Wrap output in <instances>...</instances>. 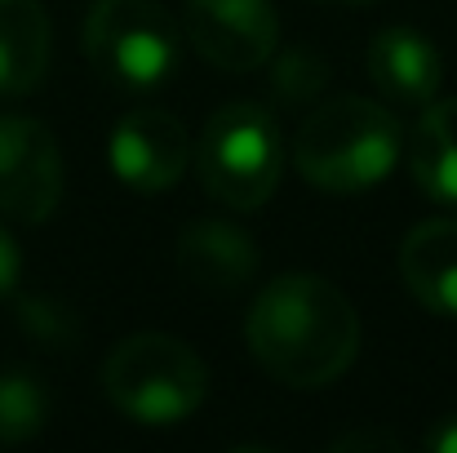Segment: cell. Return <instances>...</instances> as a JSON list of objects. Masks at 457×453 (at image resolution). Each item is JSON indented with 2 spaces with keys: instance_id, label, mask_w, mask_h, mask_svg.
I'll list each match as a JSON object with an SVG mask.
<instances>
[{
  "instance_id": "9a60e30c",
  "label": "cell",
  "mask_w": 457,
  "mask_h": 453,
  "mask_svg": "<svg viewBox=\"0 0 457 453\" xmlns=\"http://www.w3.org/2000/svg\"><path fill=\"white\" fill-rule=\"evenodd\" d=\"M267 80H271V94L280 98V107H306L328 89V58L320 49L294 45V49L276 54Z\"/></svg>"
},
{
  "instance_id": "9c48e42d",
  "label": "cell",
  "mask_w": 457,
  "mask_h": 453,
  "mask_svg": "<svg viewBox=\"0 0 457 453\" xmlns=\"http://www.w3.org/2000/svg\"><path fill=\"white\" fill-rule=\"evenodd\" d=\"M173 263L182 281H191L195 289L231 294L258 276V245L249 240V231L231 222H191L178 236Z\"/></svg>"
},
{
  "instance_id": "2e32d148",
  "label": "cell",
  "mask_w": 457,
  "mask_h": 453,
  "mask_svg": "<svg viewBox=\"0 0 457 453\" xmlns=\"http://www.w3.org/2000/svg\"><path fill=\"white\" fill-rule=\"evenodd\" d=\"M18 320H22V329H27L40 347H49V351H67V347L76 342V315H71L62 302L27 298L18 306Z\"/></svg>"
},
{
  "instance_id": "ffe728a7",
  "label": "cell",
  "mask_w": 457,
  "mask_h": 453,
  "mask_svg": "<svg viewBox=\"0 0 457 453\" xmlns=\"http://www.w3.org/2000/svg\"><path fill=\"white\" fill-rule=\"evenodd\" d=\"M320 4H333V9H360V4H373V0H320Z\"/></svg>"
},
{
  "instance_id": "7c38bea8",
  "label": "cell",
  "mask_w": 457,
  "mask_h": 453,
  "mask_svg": "<svg viewBox=\"0 0 457 453\" xmlns=\"http://www.w3.org/2000/svg\"><path fill=\"white\" fill-rule=\"evenodd\" d=\"M49 13L40 0H0V98L31 94L49 71Z\"/></svg>"
},
{
  "instance_id": "3957f363",
  "label": "cell",
  "mask_w": 457,
  "mask_h": 453,
  "mask_svg": "<svg viewBox=\"0 0 457 453\" xmlns=\"http://www.w3.org/2000/svg\"><path fill=\"white\" fill-rule=\"evenodd\" d=\"M103 387L125 418L173 427L204 405L209 369L173 333H134L112 347L103 365Z\"/></svg>"
},
{
  "instance_id": "ac0fdd59",
  "label": "cell",
  "mask_w": 457,
  "mask_h": 453,
  "mask_svg": "<svg viewBox=\"0 0 457 453\" xmlns=\"http://www.w3.org/2000/svg\"><path fill=\"white\" fill-rule=\"evenodd\" d=\"M360 445H369V449H400V440H395V436H382V432H364V436H342V440H333V449H360Z\"/></svg>"
},
{
  "instance_id": "5b68a950",
  "label": "cell",
  "mask_w": 457,
  "mask_h": 453,
  "mask_svg": "<svg viewBox=\"0 0 457 453\" xmlns=\"http://www.w3.org/2000/svg\"><path fill=\"white\" fill-rule=\"evenodd\" d=\"M85 54L120 89H155L178 67V31L155 0H94Z\"/></svg>"
},
{
  "instance_id": "6da1fadb",
  "label": "cell",
  "mask_w": 457,
  "mask_h": 453,
  "mask_svg": "<svg viewBox=\"0 0 457 453\" xmlns=\"http://www.w3.org/2000/svg\"><path fill=\"white\" fill-rule=\"evenodd\" d=\"M253 360L294 391L337 382L360 351V315L351 298L311 272L276 276L245 320Z\"/></svg>"
},
{
  "instance_id": "d6986e66",
  "label": "cell",
  "mask_w": 457,
  "mask_h": 453,
  "mask_svg": "<svg viewBox=\"0 0 457 453\" xmlns=\"http://www.w3.org/2000/svg\"><path fill=\"white\" fill-rule=\"evenodd\" d=\"M427 445H431L436 453H457V414H449V418L427 436Z\"/></svg>"
},
{
  "instance_id": "ba28073f",
  "label": "cell",
  "mask_w": 457,
  "mask_h": 453,
  "mask_svg": "<svg viewBox=\"0 0 457 453\" xmlns=\"http://www.w3.org/2000/svg\"><path fill=\"white\" fill-rule=\"evenodd\" d=\"M191 160L187 125L164 107H134L112 134V169L134 191H164Z\"/></svg>"
},
{
  "instance_id": "4fadbf2b",
  "label": "cell",
  "mask_w": 457,
  "mask_h": 453,
  "mask_svg": "<svg viewBox=\"0 0 457 453\" xmlns=\"http://www.w3.org/2000/svg\"><path fill=\"white\" fill-rule=\"evenodd\" d=\"M409 169L431 200L457 205V98L427 103L409 147Z\"/></svg>"
},
{
  "instance_id": "52a82bcc",
  "label": "cell",
  "mask_w": 457,
  "mask_h": 453,
  "mask_svg": "<svg viewBox=\"0 0 457 453\" xmlns=\"http://www.w3.org/2000/svg\"><path fill=\"white\" fill-rule=\"evenodd\" d=\"M182 31L209 67L253 71L276 54L280 13L271 0H187Z\"/></svg>"
},
{
  "instance_id": "8fae6325",
  "label": "cell",
  "mask_w": 457,
  "mask_h": 453,
  "mask_svg": "<svg viewBox=\"0 0 457 453\" xmlns=\"http://www.w3.org/2000/svg\"><path fill=\"white\" fill-rule=\"evenodd\" d=\"M400 276L409 294L436 315H457V218L418 222L400 245Z\"/></svg>"
},
{
  "instance_id": "8992f818",
  "label": "cell",
  "mask_w": 457,
  "mask_h": 453,
  "mask_svg": "<svg viewBox=\"0 0 457 453\" xmlns=\"http://www.w3.org/2000/svg\"><path fill=\"white\" fill-rule=\"evenodd\" d=\"M62 200V151L45 121L0 116V214L13 222H45Z\"/></svg>"
},
{
  "instance_id": "5bb4252c",
  "label": "cell",
  "mask_w": 457,
  "mask_h": 453,
  "mask_svg": "<svg viewBox=\"0 0 457 453\" xmlns=\"http://www.w3.org/2000/svg\"><path fill=\"white\" fill-rule=\"evenodd\" d=\"M49 418V396L45 387L22 373V369H9L0 373V445H22L31 440Z\"/></svg>"
},
{
  "instance_id": "30bf717a",
  "label": "cell",
  "mask_w": 457,
  "mask_h": 453,
  "mask_svg": "<svg viewBox=\"0 0 457 453\" xmlns=\"http://www.w3.org/2000/svg\"><path fill=\"white\" fill-rule=\"evenodd\" d=\"M369 76L382 89V98L400 107H427L440 94L445 63L427 36L409 27H386L369 40Z\"/></svg>"
},
{
  "instance_id": "277c9868",
  "label": "cell",
  "mask_w": 457,
  "mask_h": 453,
  "mask_svg": "<svg viewBox=\"0 0 457 453\" xmlns=\"http://www.w3.org/2000/svg\"><path fill=\"white\" fill-rule=\"evenodd\" d=\"M195 173L204 191L231 209H262L280 182V130L262 103H227L209 116Z\"/></svg>"
},
{
  "instance_id": "e0dca14e",
  "label": "cell",
  "mask_w": 457,
  "mask_h": 453,
  "mask_svg": "<svg viewBox=\"0 0 457 453\" xmlns=\"http://www.w3.org/2000/svg\"><path fill=\"white\" fill-rule=\"evenodd\" d=\"M13 281H18V249H13L9 231L0 227V298L13 289Z\"/></svg>"
},
{
  "instance_id": "7a4b0ae2",
  "label": "cell",
  "mask_w": 457,
  "mask_h": 453,
  "mask_svg": "<svg viewBox=\"0 0 457 453\" xmlns=\"http://www.w3.org/2000/svg\"><path fill=\"white\" fill-rule=\"evenodd\" d=\"M400 160V121L360 94L328 98L294 138V169L320 191L378 187Z\"/></svg>"
}]
</instances>
